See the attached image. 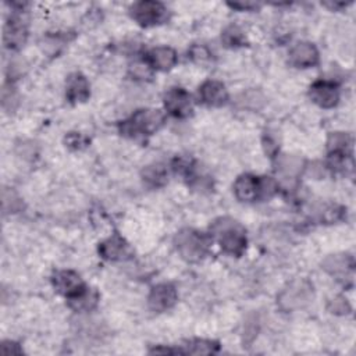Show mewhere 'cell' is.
<instances>
[{
	"instance_id": "1",
	"label": "cell",
	"mask_w": 356,
	"mask_h": 356,
	"mask_svg": "<svg viewBox=\"0 0 356 356\" xmlns=\"http://www.w3.org/2000/svg\"><path fill=\"white\" fill-rule=\"evenodd\" d=\"M210 232L227 254L239 257L246 250V229L236 220L220 217L211 222Z\"/></svg>"
},
{
	"instance_id": "2",
	"label": "cell",
	"mask_w": 356,
	"mask_h": 356,
	"mask_svg": "<svg viewBox=\"0 0 356 356\" xmlns=\"http://www.w3.org/2000/svg\"><path fill=\"white\" fill-rule=\"evenodd\" d=\"M179 256L191 263L202 260L210 248V238L193 228H182L174 236Z\"/></svg>"
},
{
	"instance_id": "3",
	"label": "cell",
	"mask_w": 356,
	"mask_h": 356,
	"mask_svg": "<svg viewBox=\"0 0 356 356\" xmlns=\"http://www.w3.org/2000/svg\"><path fill=\"white\" fill-rule=\"evenodd\" d=\"M165 121V115L159 108L136 110L128 120L121 124V132L131 136L152 135L159 131Z\"/></svg>"
},
{
	"instance_id": "4",
	"label": "cell",
	"mask_w": 356,
	"mask_h": 356,
	"mask_svg": "<svg viewBox=\"0 0 356 356\" xmlns=\"http://www.w3.org/2000/svg\"><path fill=\"white\" fill-rule=\"evenodd\" d=\"M313 284L306 278H298L289 282L277 296V303L284 312H296L305 309L313 302Z\"/></svg>"
},
{
	"instance_id": "5",
	"label": "cell",
	"mask_w": 356,
	"mask_h": 356,
	"mask_svg": "<svg viewBox=\"0 0 356 356\" xmlns=\"http://www.w3.org/2000/svg\"><path fill=\"white\" fill-rule=\"evenodd\" d=\"M131 17L140 25V26H154L163 24L167 19V8L160 1L153 0H143L134 3L129 8Z\"/></svg>"
},
{
	"instance_id": "6",
	"label": "cell",
	"mask_w": 356,
	"mask_h": 356,
	"mask_svg": "<svg viewBox=\"0 0 356 356\" xmlns=\"http://www.w3.org/2000/svg\"><path fill=\"white\" fill-rule=\"evenodd\" d=\"M164 107L165 110L178 118H185L192 114L193 111V103L191 95L179 86L170 88L164 93Z\"/></svg>"
},
{
	"instance_id": "7",
	"label": "cell",
	"mask_w": 356,
	"mask_h": 356,
	"mask_svg": "<svg viewBox=\"0 0 356 356\" xmlns=\"http://www.w3.org/2000/svg\"><path fill=\"white\" fill-rule=\"evenodd\" d=\"M51 282H53L54 289L68 299L79 295L81 292H83L86 289L82 278L72 270L57 271L53 275Z\"/></svg>"
},
{
	"instance_id": "8",
	"label": "cell",
	"mask_w": 356,
	"mask_h": 356,
	"mask_svg": "<svg viewBox=\"0 0 356 356\" xmlns=\"http://www.w3.org/2000/svg\"><path fill=\"white\" fill-rule=\"evenodd\" d=\"M309 96L313 103L321 108H332L338 104L339 90L334 82L316 81L309 89Z\"/></svg>"
},
{
	"instance_id": "9",
	"label": "cell",
	"mask_w": 356,
	"mask_h": 356,
	"mask_svg": "<svg viewBox=\"0 0 356 356\" xmlns=\"http://www.w3.org/2000/svg\"><path fill=\"white\" fill-rule=\"evenodd\" d=\"M177 291L171 284L154 285L147 296V305L153 312L161 313L171 309L177 302Z\"/></svg>"
},
{
	"instance_id": "10",
	"label": "cell",
	"mask_w": 356,
	"mask_h": 356,
	"mask_svg": "<svg viewBox=\"0 0 356 356\" xmlns=\"http://www.w3.org/2000/svg\"><path fill=\"white\" fill-rule=\"evenodd\" d=\"M323 268L332 277H337L338 280L352 278L353 274V257L346 253H335L327 256L323 263Z\"/></svg>"
},
{
	"instance_id": "11",
	"label": "cell",
	"mask_w": 356,
	"mask_h": 356,
	"mask_svg": "<svg viewBox=\"0 0 356 356\" xmlns=\"http://www.w3.org/2000/svg\"><path fill=\"white\" fill-rule=\"evenodd\" d=\"M289 63L296 68H310L318 63V50L310 42H299L289 50Z\"/></svg>"
},
{
	"instance_id": "12",
	"label": "cell",
	"mask_w": 356,
	"mask_h": 356,
	"mask_svg": "<svg viewBox=\"0 0 356 356\" xmlns=\"http://www.w3.org/2000/svg\"><path fill=\"white\" fill-rule=\"evenodd\" d=\"M65 96L71 103L86 102L90 96V85L85 75L72 72L65 81Z\"/></svg>"
},
{
	"instance_id": "13",
	"label": "cell",
	"mask_w": 356,
	"mask_h": 356,
	"mask_svg": "<svg viewBox=\"0 0 356 356\" xmlns=\"http://www.w3.org/2000/svg\"><path fill=\"white\" fill-rule=\"evenodd\" d=\"M200 100L209 107H220L228 102V92L220 81H206L199 88Z\"/></svg>"
},
{
	"instance_id": "14",
	"label": "cell",
	"mask_w": 356,
	"mask_h": 356,
	"mask_svg": "<svg viewBox=\"0 0 356 356\" xmlns=\"http://www.w3.org/2000/svg\"><path fill=\"white\" fill-rule=\"evenodd\" d=\"M131 248L127 241L118 234H113L110 238L103 241L99 246V253L106 260H122L129 256Z\"/></svg>"
},
{
	"instance_id": "15",
	"label": "cell",
	"mask_w": 356,
	"mask_h": 356,
	"mask_svg": "<svg viewBox=\"0 0 356 356\" xmlns=\"http://www.w3.org/2000/svg\"><path fill=\"white\" fill-rule=\"evenodd\" d=\"M28 36L26 26L24 21L18 17H11L8 22L4 25V33H3V40L6 47L8 49H19L24 46L25 40Z\"/></svg>"
},
{
	"instance_id": "16",
	"label": "cell",
	"mask_w": 356,
	"mask_h": 356,
	"mask_svg": "<svg viewBox=\"0 0 356 356\" xmlns=\"http://www.w3.org/2000/svg\"><path fill=\"white\" fill-rule=\"evenodd\" d=\"M234 193L241 202H253L259 199V177L242 174L234 184Z\"/></svg>"
},
{
	"instance_id": "17",
	"label": "cell",
	"mask_w": 356,
	"mask_h": 356,
	"mask_svg": "<svg viewBox=\"0 0 356 356\" xmlns=\"http://www.w3.org/2000/svg\"><path fill=\"white\" fill-rule=\"evenodd\" d=\"M147 63L159 71H168L177 63V53L168 46H157L147 53Z\"/></svg>"
},
{
	"instance_id": "18",
	"label": "cell",
	"mask_w": 356,
	"mask_h": 356,
	"mask_svg": "<svg viewBox=\"0 0 356 356\" xmlns=\"http://www.w3.org/2000/svg\"><path fill=\"white\" fill-rule=\"evenodd\" d=\"M275 171L282 178H296L305 168V160L296 154H280L275 157Z\"/></svg>"
},
{
	"instance_id": "19",
	"label": "cell",
	"mask_w": 356,
	"mask_h": 356,
	"mask_svg": "<svg viewBox=\"0 0 356 356\" xmlns=\"http://www.w3.org/2000/svg\"><path fill=\"white\" fill-rule=\"evenodd\" d=\"M142 179L146 185H149L152 188L163 186L168 179V172H167L165 165L161 163H153V164L146 165L142 170Z\"/></svg>"
},
{
	"instance_id": "20",
	"label": "cell",
	"mask_w": 356,
	"mask_h": 356,
	"mask_svg": "<svg viewBox=\"0 0 356 356\" xmlns=\"http://www.w3.org/2000/svg\"><path fill=\"white\" fill-rule=\"evenodd\" d=\"M352 136L346 132H331L327 139L328 153L350 154L352 152Z\"/></svg>"
},
{
	"instance_id": "21",
	"label": "cell",
	"mask_w": 356,
	"mask_h": 356,
	"mask_svg": "<svg viewBox=\"0 0 356 356\" xmlns=\"http://www.w3.org/2000/svg\"><path fill=\"white\" fill-rule=\"evenodd\" d=\"M264 104H266V96L257 89L245 90L236 97V106L239 108L256 111V110H260Z\"/></svg>"
},
{
	"instance_id": "22",
	"label": "cell",
	"mask_w": 356,
	"mask_h": 356,
	"mask_svg": "<svg viewBox=\"0 0 356 356\" xmlns=\"http://www.w3.org/2000/svg\"><path fill=\"white\" fill-rule=\"evenodd\" d=\"M68 300H70V306L74 310H76V312L88 310L89 312L97 303V293H96V291H89V288H86L83 292H81L79 295H76Z\"/></svg>"
},
{
	"instance_id": "23",
	"label": "cell",
	"mask_w": 356,
	"mask_h": 356,
	"mask_svg": "<svg viewBox=\"0 0 356 356\" xmlns=\"http://www.w3.org/2000/svg\"><path fill=\"white\" fill-rule=\"evenodd\" d=\"M221 42L227 47H239L243 46L246 42L245 32L238 25H229L227 26L221 33Z\"/></svg>"
},
{
	"instance_id": "24",
	"label": "cell",
	"mask_w": 356,
	"mask_h": 356,
	"mask_svg": "<svg viewBox=\"0 0 356 356\" xmlns=\"http://www.w3.org/2000/svg\"><path fill=\"white\" fill-rule=\"evenodd\" d=\"M218 350V343L209 339H195L188 345L184 353L191 355H211Z\"/></svg>"
},
{
	"instance_id": "25",
	"label": "cell",
	"mask_w": 356,
	"mask_h": 356,
	"mask_svg": "<svg viewBox=\"0 0 356 356\" xmlns=\"http://www.w3.org/2000/svg\"><path fill=\"white\" fill-rule=\"evenodd\" d=\"M188 54L189 58L197 65H209L213 61V53L204 44H193Z\"/></svg>"
},
{
	"instance_id": "26",
	"label": "cell",
	"mask_w": 356,
	"mask_h": 356,
	"mask_svg": "<svg viewBox=\"0 0 356 356\" xmlns=\"http://www.w3.org/2000/svg\"><path fill=\"white\" fill-rule=\"evenodd\" d=\"M129 74L135 79L147 81L153 75V68L147 63V60H136L129 65Z\"/></svg>"
},
{
	"instance_id": "27",
	"label": "cell",
	"mask_w": 356,
	"mask_h": 356,
	"mask_svg": "<svg viewBox=\"0 0 356 356\" xmlns=\"http://www.w3.org/2000/svg\"><path fill=\"white\" fill-rule=\"evenodd\" d=\"M22 207V200L13 189H3V211L15 213Z\"/></svg>"
},
{
	"instance_id": "28",
	"label": "cell",
	"mask_w": 356,
	"mask_h": 356,
	"mask_svg": "<svg viewBox=\"0 0 356 356\" xmlns=\"http://www.w3.org/2000/svg\"><path fill=\"white\" fill-rule=\"evenodd\" d=\"M327 309H328L330 313L337 314V316L349 314L350 310H352V307H350L348 299L343 298V296H335V298H332V299L328 302Z\"/></svg>"
},
{
	"instance_id": "29",
	"label": "cell",
	"mask_w": 356,
	"mask_h": 356,
	"mask_svg": "<svg viewBox=\"0 0 356 356\" xmlns=\"http://www.w3.org/2000/svg\"><path fill=\"white\" fill-rule=\"evenodd\" d=\"M65 146H68L70 149H74V150H81L88 146V138L78 132H70L65 136Z\"/></svg>"
},
{
	"instance_id": "30",
	"label": "cell",
	"mask_w": 356,
	"mask_h": 356,
	"mask_svg": "<svg viewBox=\"0 0 356 356\" xmlns=\"http://www.w3.org/2000/svg\"><path fill=\"white\" fill-rule=\"evenodd\" d=\"M229 7H232V8H239V10H254V8H257V4H254V3H229L228 4Z\"/></svg>"
}]
</instances>
